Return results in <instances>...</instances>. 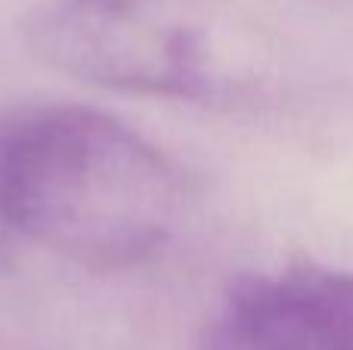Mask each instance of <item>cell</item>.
I'll list each match as a JSON object with an SVG mask.
<instances>
[{"mask_svg":"<svg viewBox=\"0 0 353 350\" xmlns=\"http://www.w3.org/2000/svg\"><path fill=\"white\" fill-rule=\"evenodd\" d=\"M28 47L68 78L140 96L205 103L245 78L208 0H50L28 19Z\"/></svg>","mask_w":353,"mask_h":350,"instance_id":"obj_2","label":"cell"},{"mask_svg":"<svg viewBox=\"0 0 353 350\" xmlns=\"http://www.w3.org/2000/svg\"><path fill=\"white\" fill-rule=\"evenodd\" d=\"M183 214L159 146L87 105H47L0 130V217L10 233L87 270L152 258Z\"/></svg>","mask_w":353,"mask_h":350,"instance_id":"obj_1","label":"cell"},{"mask_svg":"<svg viewBox=\"0 0 353 350\" xmlns=\"http://www.w3.org/2000/svg\"><path fill=\"white\" fill-rule=\"evenodd\" d=\"M10 227L3 223V217H0V260H3V254H6V248H10Z\"/></svg>","mask_w":353,"mask_h":350,"instance_id":"obj_4","label":"cell"},{"mask_svg":"<svg viewBox=\"0 0 353 350\" xmlns=\"http://www.w3.org/2000/svg\"><path fill=\"white\" fill-rule=\"evenodd\" d=\"M199 350H353V273L323 264L248 273L217 301Z\"/></svg>","mask_w":353,"mask_h":350,"instance_id":"obj_3","label":"cell"}]
</instances>
